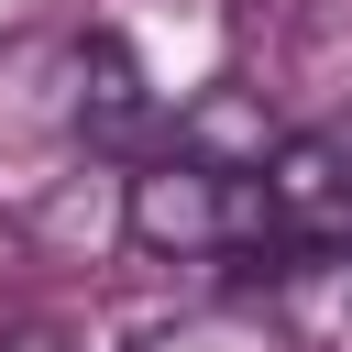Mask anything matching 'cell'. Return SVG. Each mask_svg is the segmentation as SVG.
Instances as JSON below:
<instances>
[{"instance_id":"277c9868","label":"cell","mask_w":352,"mask_h":352,"mask_svg":"<svg viewBox=\"0 0 352 352\" xmlns=\"http://www.w3.org/2000/svg\"><path fill=\"white\" fill-rule=\"evenodd\" d=\"M132 352H286V330H275V308L253 297H220V308H176V319H154Z\"/></svg>"},{"instance_id":"7a4b0ae2","label":"cell","mask_w":352,"mask_h":352,"mask_svg":"<svg viewBox=\"0 0 352 352\" xmlns=\"http://www.w3.org/2000/svg\"><path fill=\"white\" fill-rule=\"evenodd\" d=\"M264 209H275V253H352V110L264 154Z\"/></svg>"},{"instance_id":"6da1fadb","label":"cell","mask_w":352,"mask_h":352,"mask_svg":"<svg viewBox=\"0 0 352 352\" xmlns=\"http://www.w3.org/2000/svg\"><path fill=\"white\" fill-rule=\"evenodd\" d=\"M132 242L143 253H176V264H242V253H275V209H264V165H231V154H154L132 176Z\"/></svg>"},{"instance_id":"5b68a950","label":"cell","mask_w":352,"mask_h":352,"mask_svg":"<svg viewBox=\"0 0 352 352\" xmlns=\"http://www.w3.org/2000/svg\"><path fill=\"white\" fill-rule=\"evenodd\" d=\"M0 352H55V330H0Z\"/></svg>"},{"instance_id":"3957f363","label":"cell","mask_w":352,"mask_h":352,"mask_svg":"<svg viewBox=\"0 0 352 352\" xmlns=\"http://www.w3.org/2000/svg\"><path fill=\"white\" fill-rule=\"evenodd\" d=\"M264 308H275L286 352H352V253H275Z\"/></svg>"}]
</instances>
